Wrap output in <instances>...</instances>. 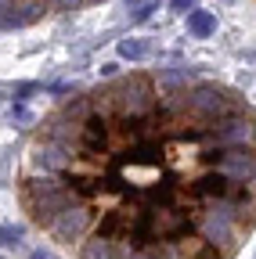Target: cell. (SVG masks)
Segmentation results:
<instances>
[{
  "label": "cell",
  "instance_id": "9",
  "mask_svg": "<svg viewBox=\"0 0 256 259\" xmlns=\"http://www.w3.org/2000/svg\"><path fill=\"white\" fill-rule=\"evenodd\" d=\"M126 4H141V0H126Z\"/></svg>",
  "mask_w": 256,
  "mask_h": 259
},
{
  "label": "cell",
  "instance_id": "8",
  "mask_svg": "<svg viewBox=\"0 0 256 259\" xmlns=\"http://www.w3.org/2000/svg\"><path fill=\"white\" fill-rule=\"evenodd\" d=\"M33 259H47V255H44V252H33Z\"/></svg>",
  "mask_w": 256,
  "mask_h": 259
},
{
  "label": "cell",
  "instance_id": "3",
  "mask_svg": "<svg viewBox=\"0 0 256 259\" xmlns=\"http://www.w3.org/2000/svg\"><path fill=\"white\" fill-rule=\"evenodd\" d=\"M213 29H216V18H213L209 11H191V15H188V32H191V36L206 40Z\"/></svg>",
  "mask_w": 256,
  "mask_h": 259
},
{
  "label": "cell",
  "instance_id": "5",
  "mask_svg": "<svg viewBox=\"0 0 256 259\" xmlns=\"http://www.w3.org/2000/svg\"><path fill=\"white\" fill-rule=\"evenodd\" d=\"M18 241V231L15 227H0V245H15Z\"/></svg>",
  "mask_w": 256,
  "mask_h": 259
},
{
  "label": "cell",
  "instance_id": "2",
  "mask_svg": "<svg viewBox=\"0 0 256 259\" xmlns=\"http://www.w3.org/2000/svg\"><path fill=\"white\" fill-rule=\"evenodd\" d=\"M94 4H101V0H0V32L29 29V25L47 22V18L83 11Z\"/></svg>",
  "mask_w": 256,
  "mask_h": 259
},
{
  "label": "cell",
  "instance_id": "1",
  "mask_svg": "<svg viewBox=\"0 0 256 259\" xmlns=\"http://www.w3.org/2000/svg\"><path fill=\"white\" fill-rule=\"evenodd\" d=\"M15 191L69 259H235L256 231V108L180 69L105 79L36 122Z\"/></svg>",
  "mask_w": 256,
  "mask_h": 259
},
{
  "label": "cell",
  "instance_id": "6",
  "mask_svg": "<svg viewBox=\"0 0 256 259\" xmlns=\"http://www.w3.org/2000/svg\"><path fill=\"white\" fill-rule=\"evenodd\" d=\"M11 119H15V122H33V115H29L25 108H11Z\"/></svg>",
  "mask_w": 256,
  "mask_h": 259
},
{
  "label": "cell",
  "instance_id": "7",
  "mask_svg": "<svg viewBox=\"0 0 256 259\" xmlns=\"http://www.w3.org/2000/svg\"><path fill=\"white\" fill-rule=\"evenodd\" d=\"M152 11H155V4H144V8H141V11H137V22H144V18H148V15H152Z\"/></svg>",
  "mask_w": 256,
  "mask_h": 259
},
{
  "label": "cell",
  "instance_id": "4",
  "mask_svg": "<svg viewBox=\"0 0 256 259\" xmlns=\"http://www.w3.org/2000/svg\"><path fill=\"white\" fill-rule=\"evenodd\" d=\"M148 51H152V47H148L144 40H123V44H119V54H123L126 61H141V58H148Z\"/></svg>",
  "mask_w": 256,
  "mask_h": 259
}]
</instances>
